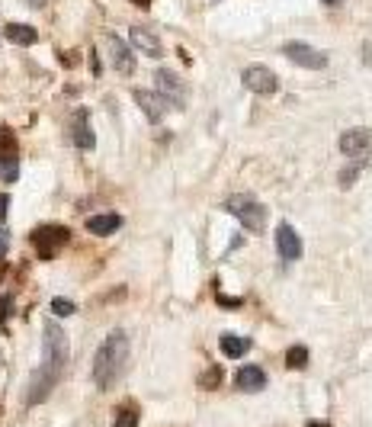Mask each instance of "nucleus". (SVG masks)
I'll use <instances>...</instances> for the list:
<instances>
[{
    "label": "nucleus",
    "instance_id": "f257e3e1",
    "mask_svg": "<svg viewBox=\"0 0 372 427\" xmlns=\"http://www.w3.org/2000/svg\"><path fill=\"white\" fill-rule=\"evenodd\" d=\"M67 366V335L58 325H45V335H42V363L29 376V389H26V402L39 405L49 398V392L55 389V382L61 379Z\"/></svg>",
    "mask_w": 372,
    "mask_h": 427
},
{
    "label": "nucleus",
    "instance_id": "f03ea898",
    "mask_svg": "<svg viewBox=\"0 0 372 427\" xmlns=\"http://www.w3.org/2000/svg\"><path fill=\"white\" fill-rule=\"evenodd\" d=\"M129 357H132V344H129L125 331H113L106 341L99 344L97 357H93V379H97L99 389H113L122 379Z\"/></svg>",
    "mask_w": 372,
    "mask_h": 427
},
{
    "label": "nucleus",
    "instance_id": "7ed1b4c3",
    "mask_svg": "<svg viewBox=\"0 0 372 427\" xmlns=\"http://www.w3.org/2000/svg\"><path fill=\"white\" fill-rule=\"evenodd\" d=\"M225 209L232 212V216L241 218V225L248 228V232H264L266 225V206L264 202H257L254 196H248V193H238V196H232V200L225 202Z\"/></svg>",
    "mask_w": 372,
    "mask_h": 427
},
{
    "label": "nucleus",
    "instance_id": "20e7f679",
    "mask_svg": "<svg viewBox=\"0 0 372 427\" xmlns=\"http://www.w3.org/2000/svg\"><path fill=\"white\" fill-rule=\"evenodd\" d=\"M71 241V232H67L65 225H42L33 232V248L39 257H55L58 254V248H65V244Z\"/></svg>",
    "mask_w": 372,
    "mask_h": 427
},
{
    "label": "nucleus",
    "instance_id": "39448f33",
    "mask_svg": "<svg viewBox=\"0 0 372 427\" xmlns=\"http://www.w3.org/2000/svg\"><path fill=\"white\" fill-rule=\"evenodd\" d=\"M154 84H157V93H161L164 100H170L177 109H183V103H186V87H183V81L174 74V71L161 67V71L154 74Z\"/></svg>",
    "mask_w": 372,
    "mask_h": 427
},
{
    "label": "nucleus",
    "instance_id": "423d86ee",
    "mask_svg": "<svg viewBox=\"0 0 372 427\" xmlns=\"http://www.w3.org/2000/svg\"><path fill=\"white\" fill-rule=\"evenodd\" d=\"M241 81H244V87L248 90H254V93H276L280 90V81H276V74L270 71V67H264V65H250L244 74H241Z\"/></svg>",
    "mask_w": 372,
    "mask_h": 427
},
{
    "label": "nucleus",
    "instance_id": "0eeeda50",
    "mask_svg": "<svg viewBox=\"0 0 372 427\" xmlns=\"http://www.w3.org/2000/svg\"><path fill=\"white\" fill-rule=\"evenodd\" d=\"M282 51H286V58L289 61H296L298 67H324L327 65V55L324 51H318V49H312L308 42H286L282 45Z\"/></svg>",
    "mask_w": 372,
    "mask_h": 427
},
{
    "label": "nucleus",
    "instance_id": "6e6552de",
    "mask_svg": "<svg viewBox=\"0 0 372 427\" xmlns=\"http://www.w3.org/2000/svg\"><path fill=\"white\" fill-rule=\"evenodd\" d=\"M106 55L119 74H135V55L129 49V42H122L119 35H113V33L106 35Z\"/></svg>",
    "mask_w": 372,
    "mask_h": 427
},
{
    "label": "nucleus",
    "instance_id": "1a4fd4ad",
    "mask_svg": "<svg viewBox=\"0 0 372 427\" xmlns=\"http://www.w3.org/2000/svg\"><path fill=\"white\" fill-rule=\"evenodd\" d=\"M340 151L347 158H366L372 151V132L369 129H350L340 135Z\"/></svg>",
    "mask_w": 372,
    "mask_h": 427
},
{
    "label": "nucleus",
    "instance_id": "9d476101",
    "mask_svg": "<svg viewBox=\"0 0 372 427\" xmlns=\"http://www.w3.org/2000/svg\"><path fill=\"white\" fill-rule=\"evenodd\" d=\"M276 251L282 254V260H298L302 257V238L296 235V228L289 222H282L276 228Z\"/></svg>",
    "mask_w": 372,
    "mask_h": 427
},
{
    "label": "nucleus",
    "instance_id": "9b49d317",
    "mask_svg": "<svg viewBox=\"0 0 372 427\" xmlns=\"http://www.w3.org/2000/svg\"><path fill=\"white\" fill-rule=\"evenodd\" d=\"M132 100L141 106V113L151 119V122H161L164 119V113H167V103H164V97L161 93H154V90H132Z\"/></svg>",
    "mask_w": 372,
    "mask_h": 427
},
{
    "label": "nucleus",
    "instance_id": "f8f14e48",
    "mask_svg": "<svg viewBox=\"0 0 372 427\" xmlns=\"http://www.w3.org/2000/svg\"><path fill=\"white\" fill-rule=\"evenodd\" d=\"M129 45L132 49H138L141 55H148V58H161V39H157L154 33H151L148 26H135L132 33H129Z\"/></svg>",
    "mask_w": 372,
    "mask_h": 427
},
{
    "label": "nucleus",
    "instance_id": "ddd939ff",
    "mask_svg": "<svg viewBox=\"0 0 372 427\" xmlns=\"http://www.w3.org/2000/svg\"><path fill=\"white\" fill-rule=\"evenodd\" d=\"M234 382H238L241 392H260V389L266 385V373L260 366H241Z\"/></svg>",
    "mask_w": 372,
    "mask_h": 427
},
{
    "label": "nucleus",
    "instance_id": "4468645a",
    "mask_svg": "<svg viewBox=\"0 0 372 427\" xmlns=\"http://www.w3.org/2000/svg\"><path fill=\"white\" fill-rule=\"evenodd\" d=\"M74 145L81 151H93V145H97V135H93L90 129V116H87V109H81L77 113V122H74Z\"/></svg>",
    "mask_w": 372,
    "mask_h": 427
},
{
    "label": "nucleus",
    "instance_id": "2eb2a0df",
    "mask_svg": "<svg viewBox=\"0 0 372 427\" xmlns=\"http://www.w3.org/2000/svg\"><path fill=\"white\" fill-rule=\"evenodd\" d=\"M87 228H90L93 235H113V232H119V228H122V216H116V212L93 216V218H87Z\"/></svg>",
    "mask_w": 372,
    "mask_h": 427
},
{
    "label": "nucleus",
    "instance_id": "dca6fc26",
    "mask_svg": "<svg viewBox=\"0 0 372 427\" xmlns=\"http://www.w3.org/2000/svg\"><path fill=\"white\" fill-rule=\"evenodd\" d=\"M3 35H7L10 42H17V45H33L35 39H39V33H35L33 26H23V23H7Z\"/></svg>",
    "mask_w": 372,
    "mask_h": 427
},
{
    "label": "nucleus",
    "instance_id": "f3484780",
    "mask_svg": "<svg viewBox=\"0 0 372 427\" xmlns=\"http://www.w3.org/2000/svg\"><path fill=\"white\" fill-rule=\"evenodd\" d=\"M218 347H222V353H225V357H244V353L250 351V341H248V337L222 335V341H218Z\"/></svg>",
    "mask_w": 372,
    "mask_h": 427
},
{
    "label": "nucleus",
    "instance_id": "a211bd4d",
    "mask_svg": "<svg viewBox=\"0 0 372 427\" xmlns=\"http://www.w3.org/2000/svg\"><path fill=\"white\" fill-rule=\"evenodd\" d=\"M7 161H17V135L10 129H0V164Z\"/></svg>",
    "mask_w": 372,
    "mask_h": 427
},
{
    "label": "nucleus",
    "instance_id": "6ab92c4d",
    "mask_svg": "<svg viewBox=\"0 0 372 427\" xmlns=\"http://www.w3.org/2000/svg\"><path fill=\"white\" fill-rule=\"evenodd\" d=\"M286 366L289 369H305L308 366V351L302 347V344H296V347L286 351Z\"/></svg>",
    "mask_w": 372,
    "mask_h": 427
},
{
    "label": "nucleus",
    "instance_id": "aec40b11",
    "mask_svg": "<svg viewBox=\"0 0 372 427\" xmlns=\"http://www.w3.org/2000/svg\"><path fill=\"white\" fill-rule=\"evenodd\" d=\"M113 427H138V411H135L132 405H122L116 421H113Z\"/></svg>",
    "mask_w": 372,
    "mask_h": 427
},
{
    "label": "nucleus",
    "instance_id": "412c9836",
    "mask_svg": "<svg viewBox=\"0 0 372 427\" xmlns=\"http://www.w3.org/2000/svg\"><path fill=\"white\" fill-rule=\"evenodd\" d=\"M363 168H366V161L359 158V161L353 164V168H347L343 174H340V186H353V180L359 177V170H363Z\"/></svg>",
    "mask_w": 372,
    "mask_h": 427
},
{
    "label": "nucleus",
    "instance_id": "4be33fe9",
    "mask_svg": "<svg viewBox=\"0 0 372 427\" xmlns=\"http://www.w3.org/2000/svg\"><path fill=\"white\" fill-rule=\"evenodd\" d=\"M51 312L61 315V319H67V315H74V302L71 299H51Z\"/></svg>",
    "mask_w": 372,
    "mask_h": 427
},
{
    "label": "nucleus",
    "instance_id": "5701e85b",
    "mask_svg": "<svg viewBox=\"0 0 372 427\" xmlns=\"http://www.w3.org/2000/svg\"><path fill=\"white\" fill-rule=\"evenodd\" d=\"M17 174H19V168H17V161H7V164H0V180H17Z\"/></svg>",
    "mask_w": 372,
    "mask_h": 427
},
{
    "label": "nucleus",
    "instance_id": "b1692460",
    "mask_svg": "<svg viewBox=\"0 0 372 427\" xmlns=\"http://www.w3.org/2000/svg\"><path fill=\"white\" fill-rule=\"evenodd\" d=\"M218 379H222V369H209L206 373V379H202V385H209V389H212V385H218Z\"/></svg>",
    "mask_w": 372,
    "mask_h": 427
},
{
    "label": "nucleus",
    "instance_id": "393cba45",
    "mask_svg": "<svg viewBox=\"0 0 372 427\" xmlns=\"http://www.w3.org/2000/svg\"><path fill=\"white\" fill-rule=\"evenodd\" d=\"M7 248H10V235H7V228H0V260H3Z\"/></svg>",
    "mask_w": 372,
    "mask_h": 427
},
{
    "label": "nucleus",
    "instance_id": "a878e982",
    "mask_svg": "<svg viewBox=\"0 0 372 427\" xmlns=\"http://www.w3.org/2000/svg\"><path fill=\"white\" fill-rule=\"evenodd\" d=\"M10 319V299H0V325Z\"/></svg>",
    "mask_w": 372,
    "mask_h": 427
},
{
    "label": "nucleus",
    "instance_id": "bb28decb",
    "mask_svg": "<svg viewBox=\"0 0 372 427\" xmlns=\"http://www.w3.org/2000/svg\"><path fill=\"white\" fill-rule=\"evenodd\" d=\"M218 302H222L225 309H238L241 305V299H228V296H222V293H218Z\"/></svg>",
    "mask_w": 372,
    "mask_h": 427
},
{
    "label": "nucleus",
    "instance_id": "cd10ccee",
    "mask_svg": "<svg viewBox=\"0 0 372 427\" xmlns=\"http://www.w3.org/2000/svg\"><path fill=\"white\" fill-rule=\"evenodd\" d=\"M7 206H10V200H7V196H3V193H0V218L7 216Z\"/></svg>",
    "mask_w": 372,
    "mask_h": 427
},
{
    "label": "nucleus",
    "instance_id": "c85d7f7f",
    "mask_svg": "<svg viewBox=\"0 0 372 427\" xmlns=\"http://www.w3.org/2000/svg\"><path fill=\"white\" fill-rule=\"evenodd\" d=\"M305 427H331L327 421H312V424H305Z\"/></svg>",
    "mask_w": 372,
    "mask_h": 427
},
{
    "label": "nucleus",
    "instance_id": "c756f323",
    "mask_svg": "<svg viewBox=\"0 0 372 427\" xmlns=\"http://www.w3.org/2000/svg\"><path fill=\"white\" fill-rule=\"evenodd\" d=\"M135 3H138L141 10H145V7H151V0H135Z\"/></svg>",
    "mask_w": 372,
    "mask_h": 427
},
{
    "label": "nucleus",
    "instance_id": "7c9ffc66",
    "mask_svg": "<svg viewBox=\"0 0 372 427\" xmlns=\"http://www.w3.org/2000/svg\"><path fill=\"white\" fill-rule=\"evenodd\" d=\"M324 3H327V7H334V3H343V0H324Z\"/></svg>",
    "mask_w": 372,
    "mask_h": 427
},
{
    "label": "nucleus",
    "instance_id": "2f4dec72",
    "mask_svg": "<svg viewBox=\"0 0 372 427\" xmlns=\"http://www.w3.org/2000/svg\"><path fill=\"white\" fill-rule=\"evenodd\" d=\"M0 277H3V267H0Z\"/></svg>",
    "mask_w": 372,
    "mask_h": 427
}]
</instances>
